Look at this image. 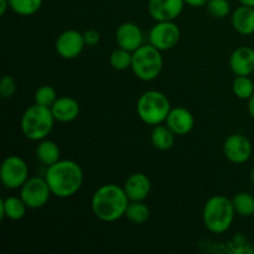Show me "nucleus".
Segmentation results:
<instances>
[{
  "label": "nucleus",
  "instance_id": "a211bd4d",
  "mask_svg": "<svg viewBox=\"0 0 254 254\" xmlns=\"http://www.w3.org/2000/svg\"><path fill=\"white\" fill-rule=\"evenodd\" d=\"M232 26L240 35L250 36L254 34V7L241 5L232 14Z\"/></svg>",
  "mask_w": 254,
  "mask_h": 254
},
{
  "label": "nucleus",
  "instance_id": "f704fd0d",
  "mask_svg": "<svg viewBox=\"0 0 254 254\" xmlns=\"http://www.w3.org/2000/svg\"><path fill=\"white\" fill-rule=\"evenodd\" d=\"M251 179H252V183H253V185H254V168H253V170H252V174H251Z\"/></svg>",
  "mask_w": 254,
  "mask_h": 254
},
{
  "label": "nucleus",
  "instance_id": "9b49d317",
  "mask_svg": "<svg viewBox=\"0 0 254 254\" xmlns=\"http://www.w3.org/2000/svg\"><path fill=\"white\" fill-rule=\"evenodd\" d=\"M223 154L226 159L233 164H245L252 155V143L242 134H232L223 144Z\"/></svg>",
  "mask_w": 254,
  "mask_h": 254
},
{
  "label": "nucleus",
  "instance_id": "dca6fc26",
  "mask_svg": "<svg viewBox=\"0 0 254 254\" xmlns=\"http://www.w3.org/2000/svg\"><path fill=\"white\" fill-rule=\"evenodd\" d=\"M123 189L130 201H144L150 195L151 181L145 174L134 173L127 179Z\"/></svg>",
  "mask_w": 254,
  "mask_h": 254
},
{
  "label": "nucleus",
  "instance_id": "ddd939ff",
  "mask_svg": "<svg viewBox=\"0 0 254 254\" xmlns=\"http://www.w3.org/2000/svg\"><path fill=\"white\" fill-rule=\"evenodd\" d=\"M143 31L135 22H123L116 31V41L118 46L130 52H134L143 45Z\"/></svg>",
  "mask_w": 254,
  "mask_h": 254
},
{
  "label": "nucleus",
  "instance_id": "2f4dec72",
  "mask_svg": "<svg viewBox=\"0 0 254 254\" xmlns=\"http://www.w3.org/2000/svg\"><path fill=\"white\" fill-rule=\"evenodd\" d=\"M10 7L9 0H0V15L4 16L6 14V10Z\"/></svg>",
  "mask_w": 254,
  "mask_h": 254
},
{
  "label": "nucleus",
  "instance_id": "aec40b11",
  "mask_svg": "<svg viewBox=\"0 0 254 254\" xmlns=\"http://www.w3.org/2000/svg\"><path fill=\"white\" fill-rule=\"evenodd\" d=\"M35 154H36L37 160L46 168L61 160L60 146L55 141L49 140V139H44V140L39 141L36 149H35Z\"/></svg>",
  "mask_w": 254,
  "mask_h": 254
},
{
  "label": "nucleus",
  "instance_id": "c756f323",
  "mask_svg": "<svg viewBox=\"0 0 254 254\" xmlns=\"http://www.w3.org/2000/svg\"><path fill=\"white\" fill-rule=\"evenodd\" d=\"M83 37L87 46H96V45L101 41V34L94 29H89L87 30V31H84Z\"/></svg>",
  "mask_w": 254,
  "mask_h": 254
},
{
  "label": "nucleus",
  "instance_id": "5701e85b",
  "mask_svg": "<svg viewBox=\"0 0 254 254\" xmlns=\"http://www.w3.org/2000/svg\"><path fill=\"white\" fill-rule=\"evenodd\" d=\"M236 215L241 217H251L254 215V197L248 192H238L232 197Z\"/></svg>",
  "mask_w": 254,
  "mask_h": 254
},
{
  "label": "nucleus",
  "instance_id": "4be33fe9",
  "mask_svg": "<svg viewBox=\"0 0 254 254\" xmlns=\"http://www.w3.org/2000/svg\"><path fill=\"white\" fill-rule=\"evenodd\" d=\"M124 217L134 225H144L150 218V208L144 201H130Z\"/></svg>",
  "mask_w": 254,
  "mask_h": 254
},
{
  "label": "nucleus",
  "instance_id": "a878e982",
  "mask_svg": "<svg viewBox=\"0 0 254 254\" xmlns=\"http://www.w3.org/2000/svg\"><path fill=\"white\" fill-rule=\"evenodd\" d=\"M131 60H133V52L118 47L109 56V64L117 71H124L131 67Z\"/></svg>",
  "mask_w": 254,
  "mask_h": 254
},
{
  "label": "nucleus",
  "instance_id": "0eeeda50",
  "mask_svg": "<svg viewBox=\"0 0 254 254\" xmlns=\"http://www.w3.org/2000/svg\"><path fill=\"white\" fill-rule=\"evenodd\" d=\"M0 179L2 185L9 190L20 189L29 179V166L26 161L17 155L5 158L0 168Z\"/></svg>",
  "mask_w": 254,
  "mask_h": 254
},
{
  "label": "nucleus",
  "instance_id": "1a4fd4ad",
  "mask_svg": "<svg viewBox=\"0 0 254 254\" xmlns=\"http://www.w3.org/2000/svg\"><path fill=\"white\" fill-rule=\"evenodd\" d=\"M180 39L181 30L174 21H156L149 31V44L161 52L174 49Z\"/></svg>",
  "mask_w": 254,
  "mask_h": 254
},
{
  "label": "nucleus",
  "instance_id": "393cba45",
  "mask_svg": "<svg viewBox=\"0 0 254 254\" xmlns=\"http://www.w3.org/2000/svg\"><path fill=\"white\" fill-rule=\"evenodd\" d=\"M232 91L237 98L248 101L254 93V82L250 76H236L232 83Z\"/></svg>",
  "mask_w": 254,
  "mask_h": 254
},
{
  "label": "nucleus",
  "instance_id": "f257e3e1",
  "mask_svg": "<svg viewBox=\"0 0 254 254\" xmlns=\"http://www.w3.org/2000/svg\"><path fill=\"white\" fill-rule=\"evenodd\" d=\"M45 179L52 195L60 198H68L76 195L83 184V170L73 160H59L47 166Z\"/></svg>",
  "mask_w": 254,
  "mask_h": 254
},
{
  "label": "nucleus",
  "instance_id": "473e14b6",
  "mask_svg": "<svg viewBox=\"0 0 254 254\" xmlns=\"http://www.w3.org/2000/svg\"><path fill=\"white\" fill-rule=\"evenodd\" d=\"M248 113H250V116L254 119V93L253 96L248 99Z\"/></svg>",
  "mask_w": 254,
  "mask_h": 254
},
{
  "label": "nucleus",
  "instance_id": "c85d7f7f",
  "mask_svg": "<svg viewBox=\"0 0 254 254\" xmlns=\"http://www.w3.org/2000/svg\"><path fill=\"white\" fill-rule=\"evenodd\" d=\"M16 92V82L10 74H4L0 81V94L2 98H11Z\"/></svg>",
  "mask_w": 254,
  "mask_h": 254
},
{
  "label": "nucleus",
  "instance_id": "b1692460",
  "mask_svg": "<svg viewBox=\"0 0 254 254\" xmlns=\"http://www.w3.org/2000/svg\"><path fill=\"white\" fill-rule=\"evenodd\" d=\"M10 9L20 16H30L41 9L42 0H9Z\"/></svg>",
  "mask_w": 254,
  "mask_h": 254
},
{
  "label": "nucleus",
  "instance_id": "412c9836",
  "mask_svg": "<svg viewBox=\"0 0 254 254\" xmlns=\"http://www.w3.org/2000/svg\"><path fill=\"white\" fill-rule=\"evenodd\" d=\"M150 139L154 148L161 151L169 150L175 144V134L166 124L165 126L159 124V126L154 127L153 130H151Z\"/></svg>",
  "mask_w": 254,
  "mask_h": 254
},
{
  "label": "nucleus",
  "instance_id": "7ed1b4c3",
  "mask_svg": "<svg viewBox=\"0 0 254 254\" xmlns=\"http://www.w3.org/2000/svg\"><path fill=\"white\" fill-rule=\"evenodd\" d=\"M236 211L232 198L227 196L215 195L205 202L202 210V221L206 230L213 235L227 232L235 220Z\"/></svg>",
  "mask_w": 254,
  "mask_h": 254
},
{
  "label": "nucleus",
  "instance_id": "4468645a",
  "mask_svg": "<svg viewBox=\"0 0 254 254\" xmlns=\"http://www.w3.org/2000/svg\"><path fill=\"white\" fill-rule=\"evenodd\" d=\"M165 124L174 131L175 135H186L195 127V118L189 109L184 107L171 108L166 117Z\"/></svg>",
  "mask_w": 254,
  "mask_h": 254
},
{
  "label": "nucleus",
  "instance_id": "72a5a7b5",
  "mask_svg": "<svg viewBox=\"0 0 254 254\" xmlns=\"http://www.w3.org/2000/svg\"><path fill=\"white\" fill-rule=\"evenodd\" d=\"M240 2L242 5H247V6L254 7V0H240Z\"/></svg>",
  "mask_w": 254,
  "mask_h": 254
},
{
  "label": "nucleus",
  "instance_id": "6ab92c4d",
  "mask_svg": "<svg viewBox=\"0 0 254 254\" xmlns=\"http://www.w3.org/2000/svg\"><path fill=\"white\" fill-rule=\"evenodd\" d=\"M26 203L22 201V198L16 196H10V197L2 198L0 201V220L10 221H20L25 217L27 211Z\"/></svg>",
  "mask_w": 254,
  "mask_h": 254
},
{
  "label": "nucleus",
  "instance_id": "2eb2a0df",
  "mask_svg": "<svg viewBox=\"0 0 254 254\" xmlns=\"http://www.w3.org/2000/svg\"><path fill=\"white\" fill-rule=\"evenodd\" d=\"M230 68L236 76H250L254 72V49L241 46L230 56Z\"/></svg>",
  "mask_w": 254,
  "mask_h": 254
},
{
  "label": "nucleus",
  "instance_id": "7c9ffc66",
  "mask_svg": "<svg viewBox=\"0 0 254 254\" xmlns=\"http://www.w3.org/2000/svg\"><path fill=\"white\" fill-rule=\"evenodd\" d=\"M184 1H185V4L190 5V6L192 7H200V6H206L210 0H184Z\"/></svg>",
  "mask_w": 254,
  "mask_h": 254
},
{
  "label": "nucleus",
  "instance_id": "cd10ccee",
  "mask_svg": "<svg viewBox=\"0 0 254 254\" xmlns=\"http://www.w3.org/2000/svg\"><path fill=\"white\" fill-rule=\"evenodd\" d=\"M208 14L215 19H225L231 11V5L228 0H210L206 5Z\"/></svg>",
  "mask_w": 254,
  "mask_h": 254
},
{
  "label": "nucleus",
  "instance_id": "9d476101",
  "mask_svg": "<svg viewBox=\"0 0 254 254\" xmlns=\"http://www.w3.org/2000/svg\"><path fill=\"white\" fill-rule=\"evenodd\" d=\"M86 46L83 34L77 30H66L61 32L55 42L57 55L64 60L77 59Z\"/></svg>",
  "mask_w": 254,
  "mask_h": 254
},
{
  "label": "nucleus",
  "instance_id": "6e6552de",
  "mask_svg": "<svg viewBox=\"0 0 254 254\" xmlns=\"http://www.w3.org/2000/svg\"><path fill=\"white\" fill-rule=\"evenodd\" d=\"M52 195L46 179L34 176L27 179L26 183L20 188V197L22 198L30 210H39L47 205Z\"/></svg>",
  "mask_w": 254,
  "mask_h": 254
},
{
  "label": "nucleus",
  "instance_id": "423d86ee",
  "mask_svg": "<svg viewBox=\"0 0 254 254\" xmlns=\"http://www.w3.org/2000/svg\"><path fill=\"white\" fill-rule=\"evenodd\" d=\"M164 60L160 50L151 44L141 45L133 52L131 71L136 78L144 82H151L160 76L163 71Z\"/></svg>",
  "mask_w": 254,
  "mask_h": 254
},
{
  "label": "nucleus",
  "instance_id": "f03ea898",
  "mask_svg": "<svg viewBox=\"0 0 254 254\" xmlns=\"http://www.w3.org/2000/svg\"><path fill=\"white\" fill-rule=\"evenodd\" d=\"M130 200L123 188L106 184L94 191L91 200L93 215L102 222H114L124 217Z\"/></svg>",
  "mask_w": 254,
  "mask_h": 254
},
{
  "label": "nucleus",
  "instance_id": "f3484780",
  "mask_svg": "<svg viewBox=\"0 0 254 254\" xmlns=\"http://www.w3.org/2000/svg\"><path fill=\"white\" fill-rule=\"evenodd\" d=\"M52 114H54L56 122L61 123H69L77 119L79 116V103L72 97H59L55 102L54 106L51 107Z\"/></svg>",
  "mask_w": 254,
  "mask_h": 254
},
{
  "label": "nucleus",
  "instance_id": "39448f33",
  "mask_svg": "<svg viewBox=\"0 0 254 254\" xmlns=\"http://www.w3.org/2000/svg\"><path fill=\"white\" fill-rule=\"evenodd\" d=\"M170 111V99L163 92L155 89L144 92L136 102V114L148 126L155 127L165 123Z\"/></svg>",
  "mask_w": 254,
  "mask_h": 254
},
{
  "label": "nucleus",
  "instance_id": "f8f14e48",
  "mask_svg": "<svg viewBox=\"0 0 254 254\" xmlns=\"http://www.w3.org/2000/svg\"><path fill=\"white\" fill-rule=\"evenodd\" d=\"M184 0H149L148 11L155 21H174L181 15Z\"/></svg>",
  "mask_w": 254,
  "mask_h": 254
},
{
  "label": "nucleus",
  "instance_id": "bb28decb",
  "mask_svg": "<svg viewBox=\"0 0 254 254\" xmlns=\"http://www.w3.org/2000/svg\"><path fill=\"white\" fill-rule=\"evenodd\" d=\"M57 98L59 97H57L55 88L49 84L39 87L35 92V103L42 107H47V108H51L55 102L57 101Z\"/></svg>",
  "mask_w": 254,
  "mask_h": 254
},
{
  "label": "nucleus",
  "instance_id": "20e7f679",
  "mask_svg": "<svg viewBox=\"0 0 254 254\" xmlns=\"http://www.w3.org/2000/svg\"><path fill=\"white\" fill-rule=\"evenodd\" d=\"M54 114L51 108L35 103L25 109L20 121L21 131L26 139L31 141H41L50 135L55 126Z\"/></svg>",
  "mask_w": 254,
  "mask_h": 254
}]
</instances>
